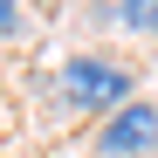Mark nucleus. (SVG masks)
Listing matches in <instances>:
<instances>
[{"mask_svg": "<svg viewBox=\"0 0 158 158\" xmlns=\"http://www.w3.org/2000/svg\"><path fill=\"white\" fill-rule=\"evenodd\" d=\"M55 96H62V110H76V117H110V110H124V103L138 96V69H131L124 55L83 48V55H69L55 69Z\"/></svg>", "mask_w": 158, "mask_h": 158, "instance_id": "nucleus-1", "label": "nucleus"}, {"mask_svg": "<svg viewBox=\"0 0 158 158\" xmlns=\"http://www.w3.org/2000/svg\"><path fill=\"white\" fill-rule=\"evenodd\" d=\"M89 151H96V158H151V151H158V103L131 96L124 110H110V117L96 124Z\"/></svg>", "mask_w": 158, "mask_h": 158, "instance_id": "nucleus-2", "label": "nucleus"}, {"mask_svg": "<svg viewBox=\"0 0 158 158\" xmlns=\"http://www.w3.org/2000/svg\"><path fill=\"white\" fill-rule=\"evenodd\" d=\"M110 7H117V28H124V35L158 41V0H110Z\"/></svg>", "mask_w": 158, "mask_h": 158, "instance_id": "nucleus-3", "label": "nucleus"}, {"mask_svg": "<svg viewBox=\"0 0 158 158\" xmlns=\"http://www.w3.org/2000/svg\"><path fill=\"white\" fill-rule=\"evenodd\" d=\"M28 35V0H0V41H21Z\"/></svg>", "mask_w": 158, "mask_h": 158, "instance_id": "nucleus-4", "label": "nucleus"}, {"mask_svg": "<svg viewBox=\"0 0 158 158\" xmlns=\"http://www.w3.org/2000/svg\"><path fill=\"white\" fill-rule=\"evenodd\" d=\"M62 7H69V0H28V14H41V21H55Z\"/></svg>", "mask_w": 158, "mask_h": 158, "instance_id": "nucleus-5", "label": "nucleus"}]
</instances>
